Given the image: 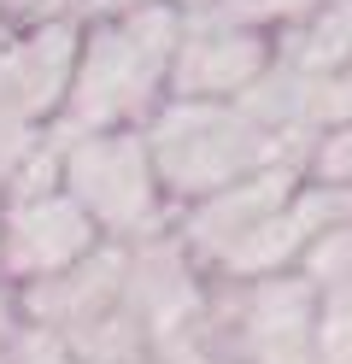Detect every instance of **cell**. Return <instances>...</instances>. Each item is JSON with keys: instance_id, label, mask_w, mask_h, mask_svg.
I'll return each mask as SVG.
<instances>
[{"instance_id": "18", "label": "cell", "mask_w": 352, "mask_h": 364, "mask_svg": "<svg viewBox=\"0 0 352 364\" xmlns=\"http://www.w3.org/2000/svg\"><path fill=\"white\" fill-rule=\"evenodd\" d=\"M182 12H211V6H223V0H176Z\"/></svg>"}, {"instance_id": "17", "label": "cell", "mask_w": 352, "mask_h": 364, "mask_svg": "<svg viewBox=\"0 0 352 364\" xmlns=\"http://www.w3.org/2000/svg\"><path fill=\"white\" fill-rule=\"evenodd\" d=\"M18 329H23V311H18V288H6V282H0V358L12 353Z\"/></svg>"}, {"instance_id": "2", "label": "cell", "mask_w": 352, "mask_h": 364, "mask_svg": "<svg viewBox=\"0 0 352 364\" xmlns=\"http://www.w3.org/2000/svg\"><path fill=\"white\" fill-rule=\"evenodd\" d=\"M147 147H153V171L171 194V206H194V200L229 188L265 165H288L282 141L247 118L235 100H182L171 95L153 118H147Z\"/></svg>"}, {"instance_id": "8", "label": "cell", "mask_w": 352, "mask_h": 364, "mask_svg": "<svg viewBox=\"0 0 352 364\" xmlns=\"http://www.w3.org/2000/svg\"><path fill=\"white\" fill-rule=\"evenodd\" d=\"M77 53H82L77 18L0 30V112H18L30 124H53L65 112L70 77H77Z\"/></svg>"}, {"instance_id": "10", "label": "cell", "mask_w": 352, "mask_h": 364, "mask_svg": "<svg viewBox=\"0 0 352 364\" xmlns=\"http://www.w3.org/2000/svg\"><path fill=\"white\" fill-rule=\"evenodd\" d=\"M276 59L317 71V77H341L352 65V0H323L299 24L276 30Z\"/></svg>"}, {"instance_id": "5", "label": "cell", "mask_w": 352, "mask_h": 364, "mask_svg": "<svg viewBox=\"0 0 352 364\" xmlns=\"http://www.w3.org/2000/svg\"><path fill=\"white\" fill-rule=\"evenodd\" d=\"M100 241L106 235L94 230V218L65 188L0 200V282L6 288H30V282L59 277L77 259H88Z\"/></svg>"}, {"instance_id": "4", "label": "cell", "mask_w": 352, "mask_h": 364, "mask_svg": "<svg viewBox=\"0 0 352 364\" xmlns=\"http://www.w3.org/2000/svg\"><path fill=\"white\" fill-rule=\"evenodd\" d=\"M200 335L218 364H317V282L299 270L211 282Z\"/></svg>"}, {"instance_id": "16", "label": "cell", "mask_w": 352, "mask_h": 364, "mask_svg": "<svg viewBox=\"0 0 352 364\" xmlns=\"http://www.w3.org/2000/svg\"><path fill=\"white\" fill-rule=\"evenodd\" d=\"M135 6H159V0H70V18L94 24V18H117V12H135Z\"/></svg>"}, {"instance_id": "3", "label": "cell", "mask_w": 352, "mask_h": 364, "mask_svg": "<svg viewBox=\"0 0 352 364\" xmlns=\"http://www.w3.org/2000/svg\"><path fill=\"white\" fill-rule=\"evenodd\" d=\"M59 188L94 218L106 241H153L176 223V206L153 171L147 129H88V135H59Z\"/></svg>"}, {"instance_id": "9", "label": "cell", "mask_w": 352, "mask_h": 364, "mask_svg": "<svg viewBox=\"0 0 352 364\" xmlns=\"http://www.w3.org/2000/svg\"><path fill=\"white\" fill-rule=\"evenodd\" d=\"M124 282H129V247L124 241H100L88 259H77L70 270L18 288V311H23V323H36V329L70 335V329L106 317L117 300H124Z\"/></svg>"}, {"instance_id": "12", "label": "cell", "mask_w": 352, "mask_h": 364, "mask_svg": "<svg viewBox=\"0 0 352 364\" xmlns=\"http://www.w3.org/2000/svg\"><path fill=\"white\" fill-rule=\"evenodd\" d=\"M299 277H311L317 288H329V282H352V218H341V223H329V230L305 247V259L294 264Z\"/></svg>"}, {"instance_id": "13", "label": "cell", "mask_w": 352, "mask_h": 364, "mask_svg": "<svg viewBox=\"0 0 352 364\" xmlns=\"http://www.w3.org/2000/svg\"><path fill=\"white\" fill-rule=\"evenodd\" d=\"M47 129L53 124H30V118H18V112H0V194H6L18 182V171L47 147Z\"/></svg>"}, {"instance_id": "11", "label": "cell", "mask_w": 352, "mask_h": 364, "mask_svg": "<svg viewBox=\"0 0 352 364\" xmlns=\"http://www.w3.org/2000/svg\"><path fill=\"white\" fill-rule=\"evenodd\" d=\"M317 364H352V282L317 288Z\"/></svg>"}, {"instance_id": "1", "label": "cell", "mask_w": 352, "mask_h": 364, "mask_svg": "<svg viewBox=\"0 0 352 364\" xmlns=\"http://www.w3.org/2000/svg\"><path fill=\"white\" fill-rule=\"evenodd\" d=\"M182 24H188V12L176 0L82 24L77 77H70V95H65V112L53 118V129L59 135L147 129V118L171 100V65L182 48Z\"/></svg>"}, {"instance_id": "6", "label": "cell", "mask_w": 352, "mask_h": 364, "mask_svg": "<svg viewBox=\"0 0 352 364\" xmlns=\"http://www.w3.org/2000/svg\"><path fill=\"white\" fill-rule=\"evenodd\" d=\"M276 59V30L235 24L218 12H188L182 48L171 65V95L182 100H235L265 77V65Z\"/></svg>"}, {"instance_id": "15", "label": "cell", "mask_w": 352, "mask_h": 364, "mask_svg": "<svg viewBox=\"0 0 352 364\" xmlns=\"http://www.w3.org/2000/svg\"><path fill=\"white\" fill-rule=\"evenodd\" d=\"M6 364H77V353L65 347V335L23 323V329H18V341H12V353H6Z\"/></svg>"}, {"instance_id": "19", "label": "cell", "mask_w": 352, "mask_h": 364, "mask_svg": "<svg viewBox=\"0 0 352 364\" xmlns=\"http://www.w3.org/2000/svg\"><path fill=\"white\" fill-rule=\"evenodd\" d=\"M346 77H352V65H346Z\"/></svg>"}, {"instance_id": "14", "label": "cell", "mask_w": 352, "mask_h": 364, "mask_svg": "<svg viewBox=\"0 0 352 364\" xmlns=\"http://www.w3.org/2000/svg\"><path fill=\"white\" fill-rule=\"evenodd\" d=\"M305 176L335 182V188H352V118H341V124L317 141V153H311V165H305Z\"/></svg>"}, {"instance_id": "7", "label": "cell", "mask_w": 352, "mask_h": 364, "mask_svg": "<svg viewBox=\"0 0 352 364\" xmlns=\"http://www.w3.org/2000/svg\"><path fill=\"white\" fill-rule=\"evenodd\" d=\"M299 182H305L299 165H265V171L229 182V188H218V194L194 200V206H182L176 223H171V235L188 247V259H194L206 277H211V270H218V264H223L235 247H241V241L258 230V223L270 218V212L288 206Z\"/></svg>"}]
</instances>
